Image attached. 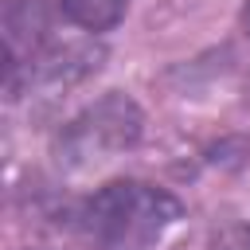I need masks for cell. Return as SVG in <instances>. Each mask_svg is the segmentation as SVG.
<instances>
[{
  "label": "cell",
  "mask_w": 250,
  "mask_h": 250,
  "mask_svg": "<svg viewBox=\"0 0 250 250\" xmlns=\"http://www.w3.org/2000/svg\"><path fill=\"white\" fill-rule=\"evenodd\" d=\"M184 219V203L145 180H113L82 207V230L109 250L145 246Z\"/></svg>",
  "instance_id": "6da1fadb"
},
{
  "label": "cell",
  "mask_w": 250,
  "mask_h": 250,
  "mask_svg": "<svg viewBox=\"0 0 250 250\" xmlns=\"http://www.w3.org/2000/svg\"><path fill=\"white\" fill-rule=\"evenodd\" d=\"M141 133H145L141 105L129 94L109 90L62 125L55 156L62 168H90V164H102L109 156L129 152L141 141Z\"/></svg>",
  "instance_id": "7a4b0ae2"
},
{
  "label": "cell",
  "mask_w": 250,
  "mask_h": 250,
  "mask_svg": "<svg viewBox=\"0 0 250 250\" xmlns=\"http://www.w3.org/2000/svg\"><path fill=\"white\" fill-rule=\"evenodd\" d=\"M102 62V47L94 43H66L55 51H43L27 62V78L43 82V86H70L78 78H86L90 70H98Z\"/></svg>",
  "instance_id": "3957f363"
},
{
  "label": "cell",
  "mask_w": 250,
  "mask_h": 250,
  "mask_svg": "<svg viewBox=\"0 0 250 250\" xmlns=\"http://www.w3.org/2000/svg\"><path fill=\"white\" fill-rule=\"evenodd\" d=\"M129 0H62V16L82 31H109L125 20Z\"/></svg>",
  "instance_id": "277c9868"
},
{
  "label": "cell",
  "mask_w": 250,
  "mask_h": 250,
  "mask_svg": "<svg viewBox=\"0 0 250 250\" xmlns=\"http://www.w3.org/2000/svg\"><path fill=\"white\" fill-rule=\"evenodd\" d=\"M211 250H250V223H227L211 234Z\"/></svg>",
  "instance_id": "5b68a950"
},
{
  "label": "cell",
  "mask_w": 250,
  "mask_h": 250,
  "mask_svg": "<svg viewBox=\"0 0 250 250\" xmlns=\"http://www.w3.org/2000/svg\"><path fill=\"white\" fill-rule=\"evenodd\" d=\"M238 23H242V31L250 35V0H242V12H238Z\"/></svg>",
  "instance_id": "8992f818"
}]
</instances>
